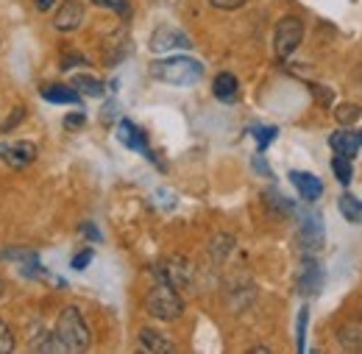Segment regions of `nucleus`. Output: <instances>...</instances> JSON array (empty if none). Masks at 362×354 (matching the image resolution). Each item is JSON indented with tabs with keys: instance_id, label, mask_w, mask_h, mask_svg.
<instances>
[{
	"instance_id": "20e7f679",
	"label": "nucleus",
	"mask_w": 362,
	"mask_h": 354,
	"mask_svg": "<svg viewBox=\"0 0 362 354\" xmlns=\"http://www.w3.org/2000/svg\"><path fill=\"white\" fill-rule=\"evenodd\" d=\"M304 40V23L298 17H281L273 34V47L279 59H287Z\"/></svg>"
},
{
	"instance_id": "f3484780",
	"label": "nucleus",
	"mask_w": 362,
	"mask_h": 354,
	"mask_svg": "<svg viewBox=\"0 0 362 354\" xmlns=\"http://www.w3.org/2000/svg\"><path fill=\"white\" fill-rule=\"evenodd\" d=\"M42 98L50 103H78V89L64 84H47L42 87Z\"/></svg>"
},
{
	"instance_id": "ddd939ff",
	"label": "nucleus",
	"mask_w": 362,
	"mask_h": 354,
	"mask_svg": "<svg viewBox=\"0 0 362 354\" xmlns=\"http://www.w3.org/2000/svg\"><path fill=\"white\" fill-rule=\"evenodd\" d=\"M117 139L126 145V148H132V151H139V154H145V156H151L153 159V154L148 151V142H145V134L136 129L132 120H120L117 123Z\"/></svg>"
},
{
	"instance_id": "0eeeda50",
	"label": "nucleus",
	"mask_w": 362,
	"mask_h": 354,
	"mask_svg": "<svg viewBox=\"0 0 362 354\" xmlns=\"http://www.w3.org/2000/svg\"><path fill=\"white\" fill-rule=\"evenodd\" d=\"M189 37L181 34L179 28L173 25H159L153 34H151V50L153 53H168V50H184L189 47Z\"/></svg>"
},
{
	"instance_id": "7ed1b4c3",
	"label": "nucleus",
	"mask_w": 362,
	"mask_h": 354,
	"mask_svg": "<svg viewBox=\"0 0 362 354\" xmlns=\"http://www.w3.org/2000/svg\"><path fill=\"white\" fill-rule=\"evenodd\" d=\"M145 310L151 312L153 318H159V321H176V318H181V312H184V302H181L179 290L173 285L159 282L145 296Z\"/></svg>"
},
{
	"instance_id": "c756f323",
	"label": "nucleus",
	"mask_w": 362,
	"mask_h": 354,
	"mask_svg": "<svg viewBox=\"0 0 362 354\" xmlns=\"http://www.w3.org/2000/svg\"><path fill=\"white\" fill-rule=\"evenodd\" d=\"M90 263H92V249H84L81 254H76V257H73V263H70V266H73V270H84Z\"/></svg>"
},
{
	"instance_id": "423d86ee",
	"label": "nucleus",
	"mask_w": 362,
	"mask_h": 354,
	"mask_svg": "<svg viewBox=\"0 0 362 354\" xmlns=\"http://www.w3.org/2000/svg\"><path fill=\"white\" fill-rule=\"evenodd\" d=\"M0 159L8 168L23 171L37 159V148L31 142H0Z\"/></svg>"
},
{
	"instance_id": "bb28decb",
	"label": "nucleus",
	"mask_w": 362,
	"mask_h": 354,
	"mask_svg": "<svg viewBox=\"0 0 362 354\" xmlns=\"http://www.w3.org/2000/svg\"><path fill=\"white\" fill-rule=\"evenodd\" d=\"M276 134H279V129H276V126H262V129H254V137H257V145H259V151H265V148L271 145Z\"/></svg>"
},
{
	"instance_id": "1a4fd4ad",
	"label": "nucleus",
	"mask_w": 362,
	"mask_h": 354,
	"mask_svg": "<svg viewBox=\"0 0 362 354\" xmlns=\"http://www.w3.org/2000/svg\"><path fill=\"white\" fill-rule=\"evenodd\" d=\"M81 23H84V6H81V0H64L59 6V11L53 14V28L62 31V34L76 31Z\"/></svg>"
},
{
	"instance_id": "a211bd4d",
	"label": "nucleus",
	"mask_w": 362,
	"mask_h": 354,
	"mask_svg": "<svg viewBox=\"0 0 362 354\" xmlns=\"http://www.w3.org/2000/svg\"><path fill=\"white\" fill-rule=\"evenodd\" d=\"M337 207H340V215L351 223V226L362 223V201L357 198V195L343 193V195H340V201H337Z\"/></svg>"
},
{
	"instance_id": "f03ea898",
	"label": "nucleus",
	"mask_w": 362,
	"mask_h": 354,
	"mask_svg": "<svg viewBox=\"0 0 362 354\" xmlns=\"http://www.w3.org/2000/svg\"><path fill=\"white\" fill-rule=\"evenodd\" d=\"M56 335L67 346V352H84L90 349V326L84 324V315L78 307H64L56 321Z\"/></svg>"
},
{
	"instance_id": "9b49d317",
	"label": "nucleus",
	"mask_w": 362,
	"mask_h": 354,
	"mask_svg": "<svg viewBox=\"0 0 362 354\" xmlns=\"http://www.w3.org/2000/svg\"><path fill=\"white\" fill-rule=\"evenodd\" d=\"M323 287V270L315 260H307L301 273H298V293L301 296H317Z\"/></svg>"
},
{
	"instance_id": "72a5a7b5",
	"label": "nucleus",
	"mask_w": 362,
	"mask_h": 354,
	"mask_svg": "<svg viewBox=\"0 0 362 354\" xmlns=\"http://www.w3.org/2000/svg\"><path fill=\"white\" fill-rule=\"evenodd\" d=\"M81 234H84V237H90V240H95V243L100 240V232H98L92 223H84V226H81Z\"/></svg>"
},
{
	"instance_id": "2f4dec72",
	"label": "nucleus",
	"mask_w": 362,
	"mask_h": 354,
	"mask_svg": "<svg viewBox=\"0 0 362 354\" xmlns=\"http://www.w3.org/2000/svg\"><path fill=\"white\" fill-rule=\"evenodd\" d=\"M23 118H25V109H23V106H17V109H14V118L3 123V134H8L14 126H20V123H23Z\"/></svg>"
},
{
	"instance_id": "4c0bfd02",
	"label": "nucleus",
	"mask_w": 362,
	"mask_h": 354,
	"mask_svg": "<svg viewBox=\"0 0 362 354\" xmlns=\"http://www.w3.org/2000/svg\"><path fill=\"white\" fill-rule=\"evenodd\" d=\"M0 296H3V279H0Z\"/></svg>"
},
{
	"instance_id": "412c9836",
	"label": "nucleus",
	"mask_w": 362,
	"mask_h": 354,
	"mask_svg": "<svg viewBox=\"0 0 362 354\" xmlns=\"http://www.w3.org/2000/svg\"><path fill=\"white\" fill-rule=\"evenodd\" d=\"M332 171H334V176H337L340 184H351V176H354L351 156H346V154H334V159H332Z\"/></svg>"
},
{
	"instance_id": "5701e85b",
	"label": "nucleus",
	"mask_w": 362,
	"mask_h": 354,
	"mask_svg": "<svg viewBox=\"0 0 362 354\" xmlns=\"http://www.w3.org/2000/svg\"><path fill=\"white\" fill-rule=\"evenodd\" d=\"M265 201H273L271 210H276L279 215H293V212H296V204H293L287 195H281L279 190H273V187L265 193Z\"/></svg>"
},
{
	"instance_id": "c85d7f7f",
	"label": "nucleus",
	"mask_w": 362,
	"mask_h": 354,
	"mask_svg": "<svg viewBox=\"0 0 362 354\" xmlns=\"http://www.w3.org/2000/svg\"><path fill=\"white\" fill-rule=\"evenodd\" d=\"M14 349V335H11V329L0 321V354L11 352Z\"/></svg>"
},
{
	"instance_id": "c9c22d12",
	"label": "nucleus",
	"mask_w": 362,
	"mask_h": 354,
	"mask_svg": "<svg viewBox=\"0 0 362 354\" xmlns=\"http://www.w3.org/2000/svg\"><path fill=\"white\" fill-rule=\"evenodd\" d=\"M254 165H257V171H259V173H265V176H271V171H268V165H265L262 159H254Z\"/></svg>"
},
{
	"instance_id": "4468645a",
	"label": "nucleus",
	"mask_w": 362,
	"mask_h": 354,
	"mask_svg": "<svg viewBox=\"0 0 362 354\" xmlns=\"http://www.w3.org/2000/svg\"><path fill=\"white\" fill-rule=\"evenodd\" d=\"M337 341L346 352H362V318L346 321L337 332Z\"/></svg>"
},
{
	"instance_id": "7c9ffc66",
	"label": "nucleus",
	"mask_w": 362,
	"mask_h": 354,
	"mask_svg": "<svg viewBox=\"0 0 362 354\" xmlns=\"http://www.w3.org/2000/svg\"><path fill=\"white\" fill-rule=\"evenodd\" d=\"M215 8H223V11H234V8H243L248 0H209Z\"/></svg>"
},
{
	"instance_id": "e433bc0d",
	"label": "nucleus",
	"mask_w": 362,
	"mask_h": 354,
	"mask_svg": "<svg viewBox=\"0 0 362 354\" xmlns=\"http://www.w3.org/2000/svg\"><path fill=\"white\" fill-rule=\"evenodd\" d=\"M34 3H37V8H40V11H47V8H50L56 0H34Z\"/></svg>"
},
{
	"instance_id": "4be33fe9",
	"label": "nucleus",
	"mask_w": 362,
	"mask_h": 354,
	"mask_svg": "<svg viewBox=\"0 0 362 354\" xmlns=\"http://www.w3.org/2000/svg\"><path fill=\"white\" fill-rule=\"evenodd\" d=\"M334 118H337L340 126H354L362 118V109L357 103H340V106L334 109Z\"/></svg>"
},
{
	"instance_id": "f8f14e48",
	"label": "nucleus",
	"mask_w": 362,
	"mask_h": 354,
	"mask_svg": "<svg viewBox=\"0 0 362 354\" xmlns=\"http://www.w3.org/2000/svg\"><path fill=\"white\" fill-rule=\"evenodd\" d=\"M290 181L296 184L298 195H301L307 204H313V201H317V198L323 195V184H320V178L313 176V173H304V171H293V173H290Z\"/></svg>"
},
{
	"instance_id": "473e14b6",
	"label": "nucleus",
	"mask_w": 362,
	"mask_h": 354,
	"mask_svg": "<svg viewBox=\"0 0 362 354\" xmlns=\"http://www.w3.org/2000/svg\"><path fill=\"white\" fill-rule=\"evenodd\" d=\"M84 112H73V115H67L64 118V129H78V126H84Z\"/></svg>"
},
{
	"instance_id": "6ab92c4d",
	"label": "nucleus",
	"mask_w": 362,
	"mask_h": 354,
	"mask_svg": "<svg viewBox=\"0 0 362 354\" xmlns=\"http://www.w3.org/2000/svg\"><path fill=\"white\" fill-rule=\"evenodd\" d=\"M237 79L231 76V73H221L218 79H215V84H212V92H215V98L218 101H223V103H231L234 98H237Z\"/></svg>"
},
{
	"instance_id": "393cba45",
	"label": "nucleus",
	"mask_w": 362,
	"mask_h": 354,
	"mask_svg": "<svg viewBox=\"0 0 362 354\" xmlns=\"http://www.w3.org/2000/svg\"><path fill=\"white\" fill-rule=\"evenodd\" d=\"M95 6H100V8H109V11H115V14H120V17H129L132 14V8H129V3L126 0H92Z\"/></svg>"
},
{
	"instance_id": "cd10ccee",
	"label": "nucleus",
	"mask_w": 362,
	"mask_h": 354,
	"mask_svg": "<svg viewBox=\"0 0 362 354\" xmlns=\"http://www.w3.org/2000/svg\"><path fill=\"white\" fill-rule=\"evenodd\" d=\"M37 349H40V352H67V346L62 343V338H59L56 332H53V335H45V341H42Z\"/></svg>"
},
{
	"instance_id": "b1692460",
	"label": "nucleus",
	"mask_w": 362,
	"mask_h": 354,
	"mask_svg": "<svg viewBox=\"0 0 362 354\" xmlns=\"http://www.w3.org/2000/svg\"><path fill=\"white\" fill-rule=\"evenodd\" d=\"M307 321H310V310L301 307L298 324H296V349H298V352H307Z\"/></svg>"
},
{
	"instance_id": "9d476101",
	"label": "nucleus",
	"mask_w": 362,
	"mask_h": 354,
	"mask_svg": "<svg viewBox=\"0 0 362 354\" xmlns=\"http://www.w3.org/2000/svg\"><path fill=\"white\" fill-rule=\"evenodd\" d=\"M329 145H332V151H334V154L354 156V154L362 148V129L357 132V129L346 126V129H340V132H332L329 134Z\"/></svg>"
},
{
	"instance_id": "6e6552de",
	"label": "nucleus",
	"mask_w": 362,
	"mask_h": 354,
	"mask_svg": "<svg viewBox=\"0 0 362 354\" xmlns=\"http://www.w3.org/2000/svg\"><path fill=\"white\" fill-rule=\"evenodd\" d=\"M298 240H301V246H304L307 251H320V249H323V221H320L317 212L307 210V212L301 215Z\"/></svg>"
},
{
	"instance_id": "39448f33",
	"label": "nucleus",
	"mask_w": 362,
	"mask_h": 354,
	"mask_svg": "<svg viewBox=\"0 0 362 354\" xmlns=\"http://www.w3.org/2000/svg\"><path fill=\"white\" fill-rule=\"evenodd\" d=\"M153 276H156L159 282L173 285L176 290H181V287H187V285L192 282V268H189V263H187L184 257H170V260H165L162 266L153 268Z\"/></svg>"
},
{
	"instance_id": "dca6fc26",
	"label": "nucleus",
	"mask_w": 362,
	"mask_h": 354,
	"mask_svg": "<svg viewBox=\"0 0 362 354\" xmlns=\"http://www.w3.org/2000/svg\"><path fill=\"white\" fill-rule=\"evenodd\" d=\"M3 260H14V263H20L23 273H40V270H42V268H40V260H37V254L28 251V249H8V251H3Z\"/></svg>"
},
{
	"instance_id": "f704fd0d",
	"label": "nucleus",
	"mask_w": 362,
	"mask_h": 354,
	"mask_svg": "<svg viewBox=\"0 0 362 354\" xmlns=\"http://www.w3.org/2000/svg\"><path fill=\"white\" fill-rule=\"evenodd\" d=\"M70 64H87V59H81V56H70V59H64V62H62V67H64V70H67Z\"/></svg>"
},
{
	"instance_id": "a878e982",
	"label": "nucleus",
	"mask_w": 362,
	"mask_h": 354,
	"mask_svg": "<svg viewBox=\"0 0 362 354\" xmlns=\"http://www.w3.org/2000/svg\"><path fill=\"white\" fill-rule=\"evenodd\" d=\"M231 249H234V237H226V234H221V237L212 243V254H215V260H223Z\"/></svg>"
},
{
	"instance_id": "f257e3e1",
	"label": "nucleus",
	"mask_w": 362,
	"mask_h": 354,
	"mask_svg": "<svg viewBox=\"0 0 362 354\" xmlns=\"http://www.w3.org/2000/svg\"><path fill=\"white\" fill-rule=\"evenodd\" d=\"M151 76L165 81V84H176V87H189L198 84L204 76L201 62L187 59V56H170V59H159L151 62Z\"/></svg>"
},
{
	"instance_id": "2eb2a0df",
	"label": "nucleus",
	"mask_w": 362,
	"mask_h": 354,
	"mask_svg": "<svg viewBox=\"0 0 362 354\" xmlns=\"http://www.w3.org/2000/svg\"><path fill=\"white\" fill-rule=\"evenodd\" d=\"M139 346H142V352H151V354L173 352V343L162 332H156V329H142L139 332Z\"/></svg>"
},
{
	"instance_id": "aec40b11",
	"label": "nucleus",
	"mask_w": 362,
	"mask_h": 354,
	"mask_svg": "<svg viewBox=\"0 0 362 354\" xmlns=\"http://www.w3.org/2000/svg\"><path fill=\"white\" fill-rule=\"evenodd\" d=\"M73 87L78 89V95L84 92V95H90V98H100V95H106L103 81H98V79H92V76H76V79H73Z\"/></svg>"
}]
</instances>
